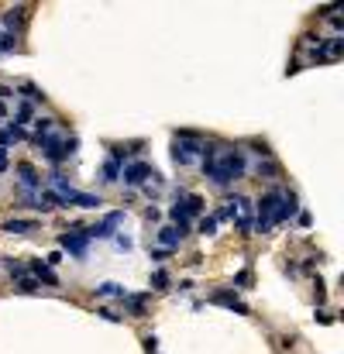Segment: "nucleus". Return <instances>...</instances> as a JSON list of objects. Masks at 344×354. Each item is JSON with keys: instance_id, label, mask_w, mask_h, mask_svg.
<instances>
[{"instance_id": "f257e3e1", "label": "nucleus", "mask_w": 344, "mask_h": 354, "mask_svg": "<svg viewBox=\"0 0 344 354\" xmlns=\"http://www.w3.org/2000/svg\"><path fill=\"white\" fill-rule=\"evenodd\" d=\"M203 148L206 141L196 131H176V141H172V162L176 165H193L196 159H203Z\"/></svg>"}, {"instance_id": "f03ea898", "label": "nucleus", "mask_w": 344, "mask_h": 354, "mask_svg": "<svg viewBox=\"0 0 344 354\" xmlns=\"http://www.w3.org/2000/svg\"><path fill=\"white\" fill-rule=\"evenodd\" d=\"M38 145H42V159L45 162H52V165H59V162H66L69 155H72V151H76V137H42V141H38Z\"/></svg>"}, {"instance_id": "7ed1b4c3", "label": "nucleus", "mask_w": 344, "mask_h": 354, "mask_svg": "<svg viewBox=\"0 0 344 354\" xmlns=\"http://www.w3.org/2000/svg\"><path fill=\"white\" fill-rule=\"evenodd\" d=\"M279 196H282V189H269V193H262V196H258V203H255L258 217L252 220L258 234H265V230L272 227V220H275V206H279Z\"/></svg>"}, {"instance_id": "20e7f679", "label": "nucleus", "mask_w": 344, "mask_h": 354, "mask_svg": "<svg viewBox=\"0 0 344 354\" xmlns=\"http://www.w3.org/2000/svg\"><path fill=\"white\" fill-rule=\"evenodd\" d=\"M59 244L66 248L72 258H86V251H90V238H86V227H72V230H66V234H59Z\"/></svg>"}, {"instance_id": "39448f33", "label": "nucleus", "mask_w": 344, "mask_h": 354, "mask_svg": "<svg viewBox=\"0 0 344 354\" xmlns=\"http://www.w3.org/2000/svg\"><path fill=\"white\" fill-rule=\"evenodd\" d=\"M341 52H344V38H341V34L320 38L317 48H313V62H334V58H341Z\"/></svg>"}, {"instance_id": "423d86ee", "label": "nucleus", "mask_w": 344, "mask_h": 354, "mask_svg": "<svg viewBox=\"0 0 344 354\" xmlns=\"http://www.w3.org/2000/svg\"><path fill=\"white\" fill-rule=\"evenodd\" d=\"M121 175H124V186H145L155 175V169H151L148 162H127L124 169H121Z\"/></svg>"}, {"instance_id": "0eeeda50", "label": "nucleus", "mask_w": 344, "mask_h": 354, "mask_svg": "<svg viewBox=\"0 0 344 354\" xmlns=\"http://www.w3.org/2000/svg\"><path fill=\"white\" fill-rule=\"evenodd\" d=\"M124 220V210H114V213H107V217L100 220V224H93V227H86V238H114V227Z\"/></svg>"}, {"instance_id": "6e6552de", "label": "nucleus", "mask_w": 344, "mask_h": 354, "mask_svg": "<svg viewBox=\"0 0 344 354\" xmlns=\"http://www.w3.org/2000/svg\"><path fill=\"white\" fill-rule=\"evenodd\" d=\"M299 213V200H296V193H286L282 189V196H279V206H275V220H272V227L275 224H286L289 217H296Z\"/></svg>"}, {"instance_id": "1a4fd4ad", "label": "nucleus", "mask_w": 344, "mask_h": 354, "mask_svg": "<svg viewBox=\"0 0 344 354\" xmlns=\"http://www.w3.org/2000/svg\"><path fill=\"white\" fill-rule=\"evenodd\" d=\"M210 303H217V306H227L231 313H241V317H248V306L238 299L234 289H217V292H210Z\"/></svg>"}, {"instance_id": "9d476101", "label": "nucleus", "mask_w": 344, "mask_h": 354, "mask_svg": "<svg viewBox=\"0 0 344 354\" xmlns=\"http://www.w3.org/2000/svg\"><path fill=\"white\" fill-rule=\"evenodd\" d=\"M14 172H17V179H21V186L28 189V193H31V189H42V175H38V169H34V165L21 162Z\"/></svg>"}, {"instance_id": "9b49d317", "label": "nucleus", "mask_w": 344, "mask_h": 354, "mask_svg": "<svg viewBox=\"0 0 344 354\" xmlns=\"http://www.w3.org/2000/svg\"><path fill=\"white\" fill-rule=\"evenodd\" d=\"M31 279H38V286L45 282V286H59V275L48 268L42 258H31Z\"/></svg>"}, {"instance_id": "f8f14e48", "label": "nucleus", "mask_w": 344, "mask_h": 354, "mask_svg": "<svg viewBox=\"0 0 344 354\" xmlns=\"http://www.w3.org/2000/svg\"><path fill=\"white\" fill-rule=\"evenodd\" d=\"M124 309L131 313V317H145V313H148V292H135V296L127 292V296H124Z\"/></svg>"}, {"instance_id": "ddd939ff", "label": "nucleus", "mask_w": 344, "mask_h": 354, "mask_svg": "<svg viewBox=\"0 0 344 354\" xmlns=\"http://www.w3.org/2000/svg\"><path fill=\"white\" fill-rule=\"evenodd\" d=\"M0 230H7V234H31V230H38V220L11 217V220H4V227H0Z\"/></svg>"}, {"instance_id": "4468645a", "label": "nucleus", "mask_w": 344, "mask_h": 354, "mask_svg": "<svg viewBox=\"0 0 344 354\" xmlns=\"http://www.w3.org/2000/svg\"><path fill=\"white\" fill-rule=\"evenodd\" d=\"M28 14H31V7H24V4H17V7H11V11H4V24H7V31H14L17 24L28 21Z\"/></svg>"}, {"instance_id": "2eb2a0df", "label": "nucleus", "mask_w": 344, "mask_h": 354, "mask_svg": "<svg viewBox=\"0 0 344 354\" xmlns=\"http://www.w3.org/2000/svg\"><path fill=\"white\" fill-rule=\"evenodd\" d=\"M24 127H14V124H7V127H0V148H7V145H17V141H24Z\"/></svg>"}, {"instance_id": "dca6fc26", "label": "nucleus", "mask_w": 344, "mask_h": 354, "mask_svg": "<svg viewBox=\"0 0 344 354\" xmlns=\"http://www.w3.org/2000/svg\"><path fill=\"white\" fill-rule=\"evenodd\" d=\"M159 241H162V248L176 251V248H179V241H183V234H179V230L169 224V227H159Z\"/></svg>"}, {"instance_id": "f3484780", "label": "nucleus", "mask_w": 344, "mask_h": 354, "mask_svg": "<svg viewBox=\"0 0 344 354\" xmlns=\"http://www.w3.org/2000/svg\"><path fill=\"white\" fill-rule=\"evenodd\" d=\"M97 296H100V299H124L127 289L117 286V282H103V286H97Z\"/></svg>"}, {"instance_id": "a211bd4d", "label": "nucleus", "mask_w": 344, "mask_h": 354, "mask_svg": "<svg viewBox=\"0 0 344 354\" xmlns=\"http://www.w3.org/2000/svg\"><path fill=\"white\" fill-rule=\"evenodd\" d=\"M121 169H124L121 162L107 159V162H103V169H100V179H103V183H117V179H121Z\"/></svg>"}, {"instance_id": "6ab92c4d", "label": "nucleus", "mask_w": 344, "mask_h": 354, "mask_svg": "<svg viewBox=\"0 0 344 354\" xmlns=\"http://www.w3.org/2000/svg\"><path fill=\"white\" fill-rule=\"evenodd\" d=\"M31 117H34V103H17V114H14L11 124L14 127H24V124H31Z\"/></svg>"}, {"instance_id": "aec40b11", "label": "nucleus", "mask_w": 344, "mask_h": 354, "mask_svg": "<svg viewBox=\"0 0 344 354\" xmlns=\"http://www.w3.org/2000/svg\"><path fill=\"white\" fill-rule=\"evenodd\" d=\"M55 127V117H38L34 121V141H42V137H48V131Z\"/></svg>"}, {"instance_id": "412c9836", "label": "nucleus", "mask_w": 344, "mask_h": 354, "mask_svg": "<svg viewBox=\"0 0 344 354\" xmlns=\"http://www.w3.org/2000/svg\"><path fill=\"white\" fill-rule=\"evenodd\" d=\"M151 289H155V292L169 289V272H165V268H155V272H151Z\"/></svg>"}, {"instance_id": "4be33fe9", "label": "nucleus", "mask_w": 344, "mask_h": 354, "mask_svg": "<svg viewBox=\"0 0 344 354\" xmlns=\"http://www.w3.org/2000/svg\"><path fill=\"white\" fill-rule=\"evenodd\" d=\"M21 93L28 96V103H42V100H45V93L38 90L34 83H24V86H21Z\"/></svg>"}, {"instance_id": "5701e85b", "label": "nucleus", "mask_w": 344, "mask_h": 354, "mask_svg": "<svg viewBox=\"0 0 344 354\" xmlns=\"http://www.w3.org/2000/svg\"><path fill=\"white\" fill-rule=\"evenodd\" d=\"M196 230H200V234H206V238H210V234H217V220H214V213H210V217H200Z\"/></svg>"}, {"instance_id": "b1692460", "label": "nucleus", "mask_w": 344, "mask_h": 354, "mask_svg": "<svg viewBox=\"0 0 344 354\" xmlns=\"http://www.w3.org/2000/svg\"><path fill=\"white\" fill-rule=\"evenodd\" d=\"M14 289H17V292H38V279L24 275V279H17V282H14Z\"/></svg>"}, {"instance_id": "393cba45", "label": "nucleus", "mask_w": 344, "mask_h": 354, "mask_svg": "<svg viewBox=\"0 0 344 354\" xmlns=\"http://www.w3.org/2000/svg\"><path fill=\"white\" fill-rule=\"evenodd\" d=\"M258 175H265V179H279V165L275 162H258Z\"/></svg>"}, {"instance_id": "a878e982", "label": "nucleus", "mask_w": 344, "mask_h": 354, "mask_svg": "<svg viewBox=\"0 0 344 354\" xmlns=\"http://www.w3.org/2000/svg\"><path fill=\"white\" fill-rule=\"evenodd\" d=\"M4 265H7V272H11L14 279H24V275H28V272H24V265H21V262H14V258H7Z\"/></svg>"}, {"instance_id": "bb28decb", "label": "nucleus", "mask_w": 344, "mask_h": 354, "mask_svg": "<svg viewBox=\"0 0 344 354\" xmlns=\"http://www.w3.org/2000/svg\"><path fill=\"white\" fill-rule=\"evenodd\" d=\"M248 286H252V272L244 268V272H238V275H234V289H248Z\"/></svg>"}, {"instance_id": "cd10ccee", "label": "nucleus", "mask_w": 344, "mask_h": 354, "mask_svg": "<svg viewBox=\"0 0 344 354\" xmlns=\"http://www.w3.org/2000/svg\"><path fill=\"white\" fill-rule=\"evenodd\" d=\"M97 317H103L107 323H121V313H114L110 306H100V309H97Z\"/></svg>"}, {"instance_id": "c85d7f7f", "label": "nucleus", "mask_w": 344, "mask_h": 354, "mask_svg": "<svg viewBox=\"0 0 344 354\" xmlns=\"http://www.w3.org/2000/svg\"><path fill=\"white\" fill-rule=\"evenodd\" d=\"M14 48V31H0V52H11Z\"/></svg>"}, {"instance_id": "c756f323", "label": "nucleus", "mask_w": 344, "mask_h": 354, "mask_svg": "<svg viewBox=\"0 0 344 354\" xmlns=\"http://www.w3.org/2000/svg\"><path fill=\"white\" fill-rule=\"evenodd\" d=\"M141 341H145V351H148V354H155V351H159V337H155V333H145Z\"/></svg>"}, {"instance_id": "7c9ffc66", "label": "nucleus", "mask_w": 344, "mask_h": 354, "mask_svg": "<svg viewBox=\"0 0 344 354\" xmlns=\"http://www.w3.org/2000/svg\"><path fill=\"white\" fill-rule=\"evenodd\" d=\"M252 151H255V155H262V159H269V155H272V148H269L265 141H252Z\"/></svg>"}, {"instance_id": "2f4dec72", "label": "nucleus", "mask_w": 344, "mask_h": 354, "mask_svg": "<svg viewBox=\"0 0 344 354\" xmlns=\"http://www.w3.org/2000/svg\"><path fill=\"white\" fill-rule=\"evenodd\" d=\"M334 11H341L337 4H323V7H317V17H334Z\"/></svg>"}, {"instance_id": "473e14b6", "label": "nucleus", "mask_w": 344, "mask_h": 354, "mask_svg": "<svg viewBox=\"0 0 344 354\" xmlns=\"http://www.w3.org/2000/svg\"><path fill=\"white\" fill-rule=\"evenodd\" d=\"M165 258H172L169 248H155V251H151V262H165Z\"/></svg>"}, {"instance_id": "72a5a7b5", "label": "nucleus", "mask_w": 344, "mask_h": 354, "mask_svg": "<svg viewBox=\"0 0 344 354\" xmlns=\"http://www.w3.org/2000/svg\"><path fill=\"white\" fill-rule=\"evenodd\" d=\"M145 220H151V224H159V220H162V213L155 210V206H148V210H145Z\"/></svg>"}, {"instance_id": "f704fd0d", "label": "nucleus", "mask_w": 344, "mask_h": 354, "mask_svg": "<svg viewBox=\"0 0 344 354\" xmlns=\"http://www.w3.org/2000/svg\"><path fill=\"white\" fill-rule=\"evenodd\" d=\"M0 100H14V90L7 86V83H0Z\"/></svg>"}, {"instance_id": "c9c22d12", "label": "nucleus", "mask_w": 344, "mask_h": 354, "mask_svg": "<svg viewBox=\"0 0 344 354\" xmlns=\"http://www.w3.org/2000/svg\"><path fill=\"white\" fill-rule=\"evenodd\" d=\"M331 28H334V34L344 28V17H341V14H334V17H331Z\"/></svg>"}, {"instance_id": "e433bc0d", "label": "nucleus", "mask_w": 344, "mask_h": 354, "mask_svg": "<svg viewBox=\"0 0 344 354\" xmlns=\"http://www.w3.org/2000/svg\"><path fill=\"white\" fill-rule=\"evenodd\" d=\"M59 262H62V251H52V254L45 258V265H48V268H52V265H59Z\"/></svg>"}, {"instance_id": "4c0bfd02", "label": "nucleus", "mask_w": 344, "mask_h": 354, "mask_svg": "<svg viewBox=\"0 0 344 354\" xmlns=\"http://www.w3.org/2000/svg\"><path fill=\"white\" fill-rule=\"evenodd\" d=\"M114 244H117V248H124V251H127V248H131V238H117V234H114Z\"/></svg>"}, {"instance_id": "58836bf2", "label": "nucleus", "mask_w": 344, "mask_h": 354, "mask_svg": "<svg viewBox=\"0 0 344 354\" xmlns=\"http://www.w3.org/2000/svg\"><path fill=\"white\" fill-rule=\"evenodd\" d=\"M0 172H7V148H0Z\"/></svg>"}, {"instance_id": "ea45409f", "label": "nucleus", "mask_w": 344, "mask_h": 354, "mask_svg": "<svg viewBox=\"0 0 344 354\" xmlns=\"http://www.w3.org/2000/svg\"><path fill=\"white\" fill-rule=\"evenodd\" d=\"M0 117H7V107H4V103H0Z\"/></svg>"}]
</instances>
